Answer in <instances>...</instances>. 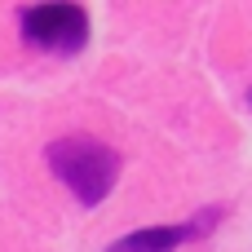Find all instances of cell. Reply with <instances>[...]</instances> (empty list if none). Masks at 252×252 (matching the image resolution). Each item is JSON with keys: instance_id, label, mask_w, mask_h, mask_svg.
Listing matches in <instances>:
<instances>
[{"instance_id": "6da1fadb", "label": "cell", "mask_w": 252, "mask_h": 252, "mask_svg": "<svg viewBox=\"0 0 252 252\" xmlns=\"http://www.w3.org/2000/svg\"><path fill=\"white\" fill-rule=\"evenodd\" d=\"M44 164L84 208H97L120 177V151L106 146L102 137H58L49 142Z\"/></svg>"}, {"instance_id": "7a4b0ae2", "label": "cell", "mask_w": 252, "mask_h": 252, "mask_svg": "<svg viewBox=\"0 0 252 252\" xmlns=\"http://www.w3.org/2000/svg\"><path fill=\"white\" fill-rule=\"evenodd\" d=\"M22 40L53 53H75L89 40V13L80 4H31L22 9Z\"/></svg>"}, {"instance_id": "3957f363", "label": "cell", "mask_w": 252, "mask_h": 252, "mask_svg": "<svg viewBox=\"0 0 252 252\" xmlns=\"http://www.w3.org/2000/svg\"><path fill=\"white\" fill-rule=\"evenodd\" d=\"M217 217H221V208H204V213H195L182 226H146V230H133V235L115 239L106 252H177V244L208 235L217 226Z\"/></svg>"}, {"instance_id": "277c9868", "label": "cell", "mask_w": 252, "mask_h": 252, "mask_svg": "<svg viewBox=\"0 0 252 252\" xmlns=\"http://www.w3.org/2000/svg\"><path fill=\"white\" fill-rule=\"evenodd\" d=\"M248 97H252V93H248Z\"/></svg>"}]
</instances>
